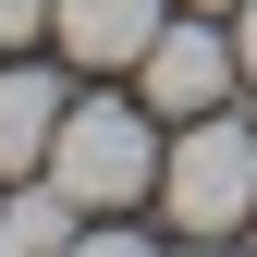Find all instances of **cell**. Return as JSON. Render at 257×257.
<instances>
[{
	"label": "cell",
	"mask_w": 257,
	"mask_h": 257,
	"mask_svg": "<svg viewBox=\"0 0 257 257\" xmlns=\"http://www.w3.org/2000/svg\"><path fill=\"white\" fill-rule=\"evenodd\" d=\"M172 13H220V25H233V0H172Z\"/></svg>",
	"instance_id": "cell-11"
},
{
	"label": "cell",
	"mask_w": 257,
	"mask_h": 257,
	"mask_svg": "<svg viewBox=\"0 0 257 257\" xmlns=\"http://www.w3.org/2000/svg\"><path fill=\"white\" fill-rule=\"evenodd\" d=\"M233 61H245V98H257V0H233Z\"/></svg>",
	"instance_id": "cell-8"
},
{
	"label": "cell",
	"mask_w": 257,
	"mask_h": 257,
	"mask_svg": "<svg viewBox=\"0 0 257 257\" xmlns=\"http://www.w3.org/2000/svg\"><path fill=\"white\" fill-rule=\"evenodd\" d=\"M159 25H172V0H49V49L74 74H135Z\"/></svg>",
	"instance_id": "cell-4"
},
{
	"label": "cell",
	"mask_w": 257,
	"mask_h": 257,
	"mask_svg": "<svg viewBox=\"0 0 257 257\" xmlns=\"http://www.w3.org/2000/svg\"><path fill=\"white\" fill-rule=\"evenodd\" d=\"M0 257H37V245H25V233H13V196H0Z\"/></svg>",
	"instance_id": "cell-9"
},
{
	"label": "cell",
	"mask_w": 257,
	"mask_h": 257,
	"mask_svg": "<svg viewBox=\"0 0 257 257\" xmlns=\"http://www.w3.org/2000/svg\"><path fill=\"white\" fill-rule=\"evenodd\" d=\"M61 74L49 61H13L0 74V184H25V172H49V135H61Z\"/></svg>",
	"instance_id": "cell-5"
},
{
	"label": "cell",
	"mask_w": 257,
	"mask_h": 257,
	"mask_svg": "<svg viewBox=\"0 0 257 257\" xmlns=\"http://www.w3.org/2000/svg\"><path fill=\"white\" fill-rule=\"evenodd\" d=\"M49 37V0H0V49H37Z\"/></svg>",
	"instance_id": "cell-6"
},
{
	"label": "cell",
	"mask_w": 257,
	"mask_h": 257,
	"mask_svg": "<svg viewBox=\"0 0 257 257\" xmlns=\"http://www.w3.org/2000/svg\"><path fill=\"white\" fill-rule=\"evenodd\" d=\"M147 122H159L147 98H74L61 135H49V184H61L86 220L147 208V196H159V135H147Z\"/></svg>",
	"instance_id": "cell-1"
},
{
	"label": "cell",
	"mask_w": 257,
	"mask_h": 257,
	"mask_svg": "<svg viewBox=\"0 0 257 257\" xmlns=\"http://www.w3.org/2000/svg\"><path fill=\"white\" fill-rule=\"evenodd\" d=\"M184 257H233V233H184Z\"/></svg>",
	"instance_id": "cell-10"
},
{
	"label": "cell",
	"mask_w": 257,
	"mask_h": 257,
	"mask_svg": "<svg viewBox=\"0 0 257 257\" xmlns=\"http://www.w3.org/2000/svg\"><path fill=\"white\" fill-rule=\"evenodd\" d=\"M233 86H245V61H233V25H220V13H172V25L147 37V61H135V98H147L159 122L233 110Z\"/></svg>",
	"instance_id": "cell-3"
},
{
	"label": "cell",
	"mask_w": 257,
	"mask_h": 257,
	"mask_svg": "<svg viewBox=\"0 0 257 257\" xmlns=\"http://www.w3.org/2000/svg\"><path fill=\"white\" fill-rule=\"evenodd\" d=\"M245 245H257V233H245Z\"/></svg>",
	"instance_id": "cell-12"
},
{
	"label": "cell",
	"mask_w": 257,
	"mask_h": 257,
	"mask_svg": "<svg viewBox=\"0 0 257 257\" xmlns=\"http://www.w3.org/2000/svg\"><path fill=\"white\" fill-rule=\"evenodd\" d=\"M61 257H159V245H147V233H74Z\"/></svg>",
	"instance_id": "cell-7"
},
{
	"label": "cell",
	"mask_w": 257,
	"mask_h": 257,
	"mask_svg": "<svg viewBox=\"0 0 257 257\" xmlns=\"http://www.w3.org/2000/svg\"><path fill=\"white\" fill-rule=\"evenodd\" d=\"M159 208L172 233H257V122L245 110H196L159 147Z\"/></svg>",
	"instance_id": "cell-2"
}]
</instances>
